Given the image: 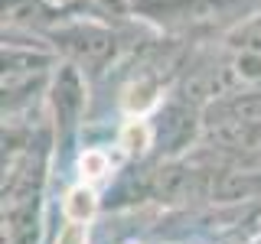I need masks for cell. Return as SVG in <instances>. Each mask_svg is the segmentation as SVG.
<instances>
[{
  "instance_id": "8",
  "label": "cell",
  "mask_w": 261,
  "mask_h": 244,
  "mask_svg": "<svg viewBox=\"0 0 261 244\" xmlns=\"http://www.w3.org/2000/svg\"><path fill=\"white\" fill-rule=\"evenodd\" d=\"M85 238H88V225L65 218V225L59 228V234H56L53 244H85Z\"/></svg>"
},
{
  "instance_id": "7",
  "label": "cell",
  "mask_w": 261,
  "mask_h": 244,
  "mask_svg": "<svg viewBox=\"0 0 261 244\" xmlns=\"http://www.w3.org/2000/svg\"><path fill=\"white\" fill-rule=\"evenodd\" d=\"M92 4L111 20H121V23L134 20V0H92Z\"/></svg>"
},
{
  "instance_id": "5",
  "label": "cell",
  "mask_w": 261,
  "mask_h": 244,
  "mask_svg": "<svg viewBox=\"0 0 261 244\" xmlns=\"http://www.w3.org/2000/svg\"><path fill=\"white\" fill-rule=\"evenodd\" d=\"M95 211H98V195L92 189V182H79L65 192V199H62V215L65 218L88 225L95 218Z\"/></svg>"
},
{
  "instance_id": "3",
  "label": "cell",
  "mask_w": 261,
  "mask_h": 244,
  "mask_svg": "<svg viewBox=\"0 0 261 244\" xmlns=\"http://www.w3.org/2000/svg\"><path fill=\"white\" fill-rule=\"evenodd\" d=\"M46 92H49V108H53V124L59 130V137L65 140V137L79 127L82 114H85V104H88L85 72L69 59L59 62Z\"/></svg>"
},
{
  "instance_id": "6",
  "label": "cell",
  "mask_w": 261,
  "mask_h": 244,
  "mask_svg": "<svg viewBox=\"0 0 261 244\" xmlns=\"http://www.w3.org/2000/svg\"><path fill=\"white\" fill-rule=\"evenodd\" d=\"M111 173V157L101 150V146H88L79 157V176L82 182H95V179H105Z\"/></svg>"
},
{
  "instance_id": "9",
  "label": "cell",
  "mask_w": 261,
  "mask_h": 244,
  "mask_svg": "<svg viewBox=\"0 0 261 244\" xmlns=\"http://www.w3.org/2000/svg\"><path fill=\"white\" fill-rule=\"evenodd\" d=\"M53 4H62V7H72V4H85V0H53Z\"/></svg>"
},
{
  "instance_id": "1",
  "label": "cell",
  "mask_w": 261,
  "mask_h": 244,
  "mask_svg": "<svg viewBox=\"0 0 261 244\" xmlns=\"http://www.w3.org/2000/svg\"><path fill=\"white\" fill-rule=\"evenodd\" d=\"M261 0H134V20L167 36H206L232 26L258 10Z\"/></svg>"
},
{
  "instance_id": "4",
  "label": "cell",
  "mask_w": 261,
  "mask_h": 244,
  "mask_svg": "<svg viewBox=\"0 0 261 244\" xmlns=\"http://www.w3.org/2000/svg\"><path fill=\"white\" fill-rule=\"evenodd\" d=\"M222 43L228 49H235V52H248V55H255V59H261V7L251 10L239 26L228 29L222 36Z\"/></svg>"
},
{
  "instance_id": "2",
  "label": "cell",
  "mask_w": 261,
  "mask_h": 244,
  "mask_svg": "<svg viewBox=\"0 0 261 244\" xmlns=\"http://www.w3.org/2000/svg\"><path fill=\"white\" fill-rule=\"evenodd\" d=\"M118 23L121 20H111L105 13H79L59 26H53L43 39H49L56 52L75 62L85 75H101L121 59L127 46Z\"/></svg>"
}]
</instances>
